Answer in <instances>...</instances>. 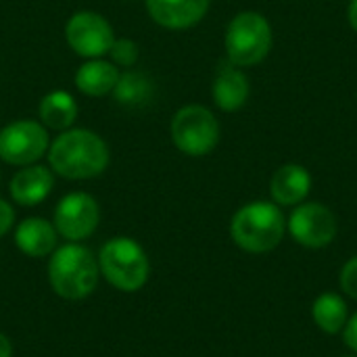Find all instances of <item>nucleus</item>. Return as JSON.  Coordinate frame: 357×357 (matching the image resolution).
Instances as JSON below:
<instances>
[{
  "mask_svg": "<svg viewBox=\"0 0 357 357\" xmlns=\"http://www.w3.org/2000/svg\"><path fill=\"white\" fill-rule=\"evenodd\" d=\"M48 161L54 174L67 180H88L109 165V146L92 130H63L50 144Z\"/></svg>",
  "mask_w": 357,
  "mask_h": 357,
  "instance_id": "1",
  "label": "nucleus"
},
{
  "mask_svg": "<svg viewBox=\"0 0 357 357\" xmlns=\"http://www.w3.org/2000/svg\"><path fill=\"white\" fill-rule=\"evenodd\" d=\"M98 259L82 245H63L48 264V282L52 291L69 301L86 299L98 284Z\"/></svg>",
  "mask_w": 357,
  "mask_h": 357,
  "instance_id": "2",
  "label": "nucleus"
},
{
  "mask_svg": "<svg viewBox=\"0 0 357 357\" xmlns=\"http://www.w3.org/2000/svg\"><path fill=\"white\" fill-rule=\"evenodd\" d=\"M287 222L274 203L255 201L241 207L230 224L232 241L249 253H268L276 249L284 236Z\"/></svg>",
  "mask_w": 357,
  "mask_h": 357,
  "instance_id": "3",
  "label": "nucleus"
},
{
  "mask_svg": "<svg viewBox=\"0 0 357 357\" xmlns=\"http://www.w3.org/2000/svg\"><path fill=\"white\" fill-rule=\"evenodd\" d=\"M98 268L109 284L123 293L142 289L151 274V264L144 249L126 236L111 238L102 245L98 255Z\"/></svg>",
  "mask_w": 357,
  "mask_h": 357,
  "instance_id": "4",
  "label": "nucleus"
},
{
  "mask_svg": "<svg viewBox=\"0 0 357 357\" xmlns=\"http://www.w3.org/2000/svg\"><path fill=\"white\" fill-rule=\"evenodd\" d=\"M272 48V27L255 10L238 13L226 29V54L236 67L257 65Z\"/></svg>",
  "mask_w": 357,
  "mask_h": 357,
  "instance_id": "5",
  "label": "nucleus"
},
{
  "mask_svg": "<svg viewBox=\"0 0 357 357\" xmlns=\"http://www.w3.org/2000/svg\"><path fill=\"white\" fill-rule=\"evenodd\" d=\"M172 140L184 155H209L220 140V123L207 107H182L172 119Z\"/></svg>",
  "mask_w": 357,
  "mask_h": 357,
  "instance_id": "6",
  "label": "nucleus"
},
{
  "mask_svg": "<svg viewBox=\"0 0 357 357\" xmlns=\"http://www.w3.org/2000/svg\"><path fill=\"white\" fill-rule=\"evenodd\" d=\"M48 151V132L31 119H19L0 130V159L10 165H31Z\"/></svg>",
  "mask_w": 357,
  "mask_h": 357,
  "instance_id": "7",
  "label": "nucleus"
},
{
  "mask_svg": "<svg viewBox=\"0 0 357 357\" xmlns=\"http://www.w3.org/2000/svg\"><path fill=\"white\" fill-rule=\"evenodd\" d=\"M65 38L75 54L86 59H100L102 54H109L115 42L111 23L92 10L75 13L65 25Z\"/></svg>",
  "mask_w": 357,
  "mask_h": 357,
  "instance_id": "8",
  "label": "nucleus"
},
{
  "mask_svg": "<svg viewBox=\"0 0 357 357\" xmlns=\"http://www.w3.org/2000/svg\"><path fill=\"white\" fill-rule=\"evenodd\" d=\"M100 220V209L94 197L86 192L65 195L54 209V228L71 243L88 238Z\"/></svg>",
  "mask_w": 357,
  "mask_h": 357,
  "instance_id": "9",
  "label": "nucleus"
},
{
  "mask_svg": "<svg viewBox=\"0 0 357 357\" xmlns=\"http://www.w3.org/2000/svg\"><path fill=\"white\" fill-rule=\"evenodd\" d=\"M291 236L310 249H322L337 236L335 213L320 203H303L289 218Z\"/></svg>",
  "mask_w": 357,
  "mask_h": 357,
  "instance_id": "10",
  "label": "nucleus"
},
{
  "mask_svg": "<svg viewBox=\"0 0 357 357\" xmlns=\"http://www.w3.org/2000/svg\"><path fill=\"white\" fill-rule=\"evenodd\" d=\"M151 19L169 29L197 25L209 10L211 0H144Z\"/></svg>",
  "mask_w": 357,
  "mask_h": 357,
  "instance_id": "11",
  "label": "nucleus"
},
{
  "mask_svg": "<svg viewBox=\"0 0 357 357\" xmlns=\"http://www.w3.org/2000/svg\"><path fill=\"white\" fill-rule=\"evenodd\" d=\"M52 186H54L52 172L44 165L31 163L13 176L8 190H10V197L17 205L31 207V205H40L50 195Z\"/></svg>",
  "mask_w": 357,
  "mask_h": 357,
  "instance_id": "12",
  "label": "nucleus"
},
{
  "mask_svg": "<svg viewBox=\"0 0 357 357\" xmlns=\"http://www.w3.org/2000/svg\"><path fill=\"white\" fill-rule=\"evenodd\" d=\"M211 92L222 111H238L249 98V79L236 65L228 61L220 65Z\"/></svg>",
  "mask_w": 357,
  "mask_h": 357,
  "instance_id": "13",
  "label": "nucleus"
},
{
  "mask_svg": "<svg viewBox=\"0 0 357 357\" xmlns=\"http://www.w3.org/2000/svg\"><path fill=\"white\" fill-rule=\"evenodd\" d=\"M312 190V176L303 165H282L270 182V195L278 205H299Z\"/></svg>",
  "mask_w": 357,
  "mask_h": 357,
  "instance_id": "14",
  "label": "nucleus"
},
{
  "mask_svg": "<svg viewBox=\"0 0 357 357\" xmlns=\"http://www.w3.org/2000/svg\"><path fill=\"white\" fill-rule=\"evenodd\" d=\"M56 234L54 224L42 218H27L17 226L15 245L29 257H46L56 247Z\"/></svg>",
  "mask_w": 357,
  "mask_h": 357,
  "instance_id": "15",
  "label": "nucleus"
},
{
  "mask_svg": "<svg viewBox=\"0 0 357 357\" xmlns=\"http://www.w3.org/2000/svg\"><path fill=\"white\" fill-rule=\"evenodd\" d=\"M117 79H119L117 67L113 63H107V61H100V59H90L75 73L77 90L88 94V96L111 94L115 84H117Z\"/></svg>",
  "mask_w": 357,
  "mask_h": 357,
  "instance_id": "16",
  "label": "nucleus"
},
{
  "mask_svg": "<svg viewBox=\"0 0 357 357\" xmlns=\"http://www.w3.org/2000/svg\"><path fill=\"white\" fill-rule=\"evenodd\" d=\"M111 94L115 102L121 107L142 109L155 98V84L142 71H126V73H119V79Z\"/></svg>",
  "mask_w": 357,
  "mask_h": 357,
  "instance_id": "17",
  "label": "nucleus"
},
{
  "mask_svg": "<svg viewBox=\"0 0 357 357\" xmlns=\"http://www.w3.org/2000/svg\"><path fill=\"white\" fill-rule=\"evenodd\" d=\"M77 117V102L65 90H52L40 100V119L50 130H69Z\"/></svg>",
  "mask_w": 357,
  "mask_h": 357,
  "instance_id": "18",
  "label": "nucleus"
},
{
  "mask_svg": "<svg viewBox=\"0 0 357 357\" xmlns=\"http://www.w3.org/2000/svg\"><path fill=\"white\" fill-rule=\"evenodd\" d=\"M314 320L320 331L337 335L347 324V305L335 293H324L314 303Z\"/></svg>",
  "mask_w": 357,
  "mask_h": 357,
  "instance_id": "19",
  "label": "nucleus"
},
{
  "mask_svg": "<svg viewBox=\"0 0 357 357\" xmlns=\"http://www.w3.org/2000/svg\"><path fill=\"white\" fill-rule=\"evenodd\" d=\"M109 56L113 59V63L121 65V67H132L138 61V44L128 40V38H115Z\"/></svg>",
  "mask_w": 357,
  "mask_h": 357,
  "instance_id": "20",
  "label": "nucleus"
},
{
  "mask_svg": "<svg viewBox=\"0 0 357 357\" xmlns=\"http://www.w3.org/2000/svg\"><path fill=\"white\" fill-rule=\"evenodd\" d=\"M341 289L357 301V257H351L341 270Z\"/></svg>",
  "mask_w": 357,
  "mask_h": 357,
  "instance_id": "21",
  "label": "nucleus"
},
{
  "mask_svg": "<svg viewBox=\"0 0 357 357\" xmlns=\"http://www.w3.org/2000/svg\"><path fill=\"white\" fill-rule=\"evenodd\" d=\"M13 222H15V211H13V207H10L4 199H0V236L6 234V232L10 230Z\"/></svg>",
  "mask_w": 357,
  "mask_h": 357,
  "instance_id": "22",
  "label": "nucleus"
},
{
  "mask_svg": "<svg viewBox=\"0 0 357 357\" xmlns=\"http://www.w3.org/2000/svg\"><path fill=\"white\" fill-rule=\"evenodd\" d=\"M343 339H345L347 347L354 349L357 354V314L356 316H351V320L345 324V328H343Z\"/></svg>",
  "mask_w": 357,
  "mask_h": 357,
  "instance_id": "23",
  "label": "nucleus"
},
{
  "mask_svg": "<svg viewBox=\"0 0 357 357\" xmlns=\"http://www.w3.org/2000/svg\"><path fill=\"white\" fill-rule=\"evenodd\" d=\"M0 357H13V345L8 337H4L2 333H0Z\"/></svg>",
  "mask_w": 357,
  "mask_h": 357,
  "instance_id": "24",
  "label": "nucleus"
},
{
  "mask_svg": "<svg viewBox=\"0 0 357 357\" xmlns=\"http://www.w3.org/2000/svg\"><path fill=\"white\" fill-rule=\"evenodd\" d=\"M349 23L357 31V0H351V4H349Z\"/></svg>",
  "mask_w": 357,
  "mask_h": 357,
  "instance_id": "25",
  "label": "nucleus"
},
{
  "mask_svg": "<svg viewBox=\"0 0 357 357\" xmlns=\"http://www.w3.org/2000/svg\"><path fill=\"white\" fill-rule=\"evenodd\" d=\"M345 357H357V356H345Z\"/></svg>",
  "mask_w": 357,
  "mask_h": 357,
  "instance_id": "26",
  "label": "nucleus"
}]
</instances>
